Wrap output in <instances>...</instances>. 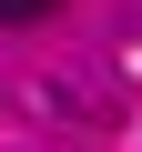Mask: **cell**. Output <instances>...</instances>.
I'll use <instances>...</instances> for the list:
<instances>
[{"instance_id": "1", "label": "cell", "mask_w": 142, "mask_h": 152, "mask_svg": "<svg viewBox=\"0 0 142 152\" xmlns=\"http://www.w3.org/2000/svg\"><path fill=\"white\" fill-rule=\"evenodd\" d=\"M41 10H51V0H0V20H41Z\"/></svg>"}]
</instances>
